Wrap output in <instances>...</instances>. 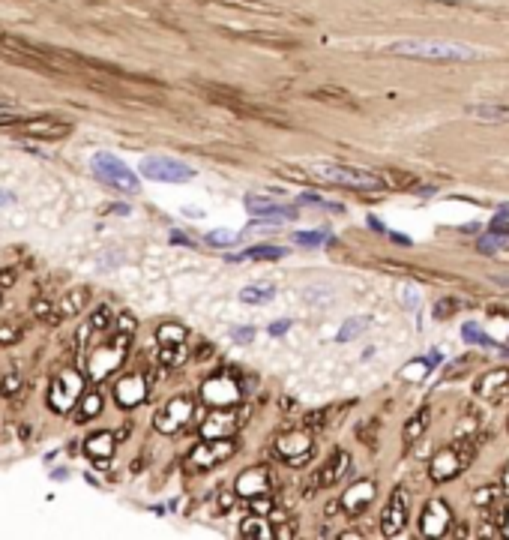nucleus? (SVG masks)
I'll return each mask as SVG.
<instances>
[{
	"label": "nucleus",
	"instance_id": "nucleus-13",
	"mask_svg": "<svg viewBox=\"0 0 509 540\" xmlns=\"http://www.w3.org/2000/svg\"><path fill=\"white\" fill-rule=\"evenodd\" d=\"M449 528H452V510H449V504L447 501H428L425 504V510L420 516V534L423 537H444L449 534Z\"/></svg>",
	"mask_w": 509,
	"mask_h": 540
},
{
	"label": "nucleus",
	"instance_id": "nucleus-38",
	"mask_svg": "<svg viewBox=\"0 0 509 540\" xmlns=\"http://www.w3.org/2000/svg\"><path fill=\"white\" fill-rule=\"evenodd\" d=\"M293 240L300 246H321V243H326V231H297Z\"/></svg>",
	"mask_w": 509,
	"mask_h": 540
},
{
	"label": "nucleus",
	"instance_id": "nucleus-49",
	"mask_svg": "<svg viewBox=\"0 0 509 540\" xmlns=\"http://www.w3.org/2000/svg\"><path fill=\"white\" fill-rule=\"evenodd\" d=\"M288 328H291V321H276L273 328H270V333H273V336H282V333H285Z\"/></svg>",
	"mask_w": 509,
	"mask_h": 540
},
{
	"label": "nucleus",
	"instance_id": "nucleus-19",
	"mask_svg": "<svg viewBox=\"0 0 509 540\" xmlns=\"http://www.w3.org/2000/svg\"><path fill=\"white\" fill-rule=\"evenodd\" d=\"M234 489H237V495H240V499H246V501L258 499V495H270V471H267L264 465H255V468L243 471V475L237 477Z\"/></svg>",
	"mask_w": 509,
	"mask_h": 540
},
{
	"label": "nucleus",
	"instance_id": "nucleus-42",
	"mask_svg": "<svg viewBox=\"0 0 509 540\" xmlns=\"http://www.w3.org/2000/svg\"><path fill=\"white\" fill-rule=\"evenodd\" d=\"M452 312H456V300L447 297V300H440L437 307H435V319H449Z\"/></svg>",
	"mask_w": 509,
	"mask_h": 540
},
{
	"label": "nucleus",
	"instance_id": "nucleus-3",
	"mask_svg": "<svg viewBox=\"0 0 509 540\" xmlns=\"http://www.w3.org/2000/svg\"><path fill=\"white\" fill-rule=\"evenodd\" d=\"M312 174L324 180L330 186H345V189H383L387 180L375 172H366V168H354V165H338V162H318L312 168Z\"/></svg>",
	"mask_w": 509,
	"mask_h": 540
},
{
	"label": "nucleus",
	"instance_id": "nucleus-41",
	"mask_svg": "<svg viewBox=\"0 0 509 540\" xmlns=\"http://www.w3.org/2000/svg\"><path fill=\"white\" fill-rule=\"evenodd\" d=\"M249 504H252L255 513H273V499H270V495H258V499H252Z\"/></svg>",
	"mask_w": 509,
	"mask_h": 540
},
{
	"label": "nucleus",
	"instance_id": "nucleus-7",
	"mask_svg": "<svg viewBox=\"0 0 509 540\" xmlns=\"http://www.w3.org/2000/svg\"><path fill=\"white\" fill-rule=\"evenodd\" d=\"M90 168H93V174L99 180H105L108 186H114V189H123V193H138V177H135L132 168L117 160L114 153H108V150H99L93 156V162H90Z\"/></svg>",
	"mask_w": 509,
	"mask_h": 540
},
{
	"label": "nucleus",
	"instance_id": "nucleus-8",
	"mask_svg": "<svg viewBox=\"0 0 509 540\" xmlns=\"http://www.w3.org/2000/svg\"><path fill=\"white\" fill-rule=\"evenodd\" d=\"M234 450H237L234 438H204L201 444H195L189 450L186 468L189 471H210V468L222 465L225 459H231Z\"/></svg>",
	"mask_w": 509,
	"mask_h": 540
},
{
	"label": "nucleus",
	"instance_id": "nucleus-18",
	"mask_svg": "<svg viewBox=\"0 0 509 540\" xmlns=\"http://www.w3.org/2000/svg\"><path fill=\"white\" fill-rule=\"evenodd\" d=\"M375 495H378V483L366 477V480H357L354 487H350L345 495H342V510L348 516H359L371 501H375Z\"/></svg>",
	"mask_w": 509,
	"mask_h": 540
},
{
	"label": "nucleus",
	"instance_id": "nucleus-30",
	"mask_svg": "<svg viewBox=\"0 0 509 540\" xmlns=\"http://www.w3.org/2000/svg\"><path fill=\"white\" fill-rule=\"evenodd\" d=\"M162 366L168 369H177V366H183L186 360H189V352H186V342H180V345H162Z\"/></svg>",
	"mask_w": 509,
	"mask_h": 540
},
{
	"label": "nucleus",
	"instance_id": "nucleus-37",
	"mask_svg": "<svg viewBox=\"0 0 509 540\" xmlns=\"http://www.w3.org/2000/svg\"><path fill=\"white\" fill-rule=\"evenodd\" d=\"M90 328L93 330H111V307H99L90 315Z\"/></svg>",
	"mask_w": 509,
	"mask_h": 540
},
{
	"label": "nucleus",
	"instance_id": "nucleus-1",
	"mask_svg": "<svg viewBox=\"0 0 509 540\" xmlns=\"http://www.w3.org/2000/svg\"><path fill=\"white\" fill-rule=\"evenodd\" d=\"M387 54H399V58H414V60H477L480 51L468 49L461 42H447V39H399L383 49Z\"/></svg>",
	"mask_w": 509,
	"mask_h": 540
},
{
	"label": "nucleus",
	"instance_id": "nucleus-20",
	"mask_svg": "<svg viewBox=\"0 0 509 540\" xmlns=\"http://www.w3.org/2000/svg\"><path fill=\"white\" fill-rule=\"evenodd\" d=\"M350 465V456L345 454L342 447H336L333 450V456L326 459V463L321 465V471L315 475V483H312V489H326V487H333V483H338L345 477V471Z\"/></svg>",
	"mask_w": 509,
	"mask_h": 540
},
{
	"label": "nucleus",
	"instance_id": "nucleus-33",
	"mask_svg": "<svg viewBox=\"0 0 509 540\" xmlns=\"http://www.w3.org/2000/svg\"><path fill=\"white\" fill-rule=\"evenodd\" d=\"M378 432H381L378 418H371V420H366V423H359L357 438H359V442H363L369 450H375V447H378Z\"/></svg>",
	"mask_w": 509,
	"mask_h": 540
},
{
	"label": "nucleus",
	"instance_id": "nucleus-10",
	"mask_svg": "<svg viewBox=\"0 0 509 540\" xmlns=\"http://www.w3.org/2000/svg\"><path fill=\"white\" fill-rule=\"evenodd\" d=\"M192 418H195V402H192L189 397H174L156 411L153 426L165 435H174V432L183 430V426H189Z\"/></svg>",
	"mask_w": 509,
	"mask_h": 540
},
{
	"label": "nucleus",
	"instance_id": "nucleus-12",
	"mask_svg": "<svg viewBox=\"0 0 509 540\" xmlns=\"http://www.w3.org/2000/svg\"><path fill=\"white\" fill-rule=\"evenodd\" d=\"M0 123H9V127H15L18 132L30 135V139H45V141H58L63 135H70V123L63 120H54V117H33V120H6L0 117Z\"/></svg>",
	"mask_w": 509,
	"mask_h": 540
},
{
	"label": "nucleus",
	"instance_id": "nucleus-44",
	"mask_svg": "<svg viewBox=\"0 0 509 540\" xmlns=\"http://www.w3.org/2000/svg\"><path fill=\"white\" fill-rule=\"evenodd\" d=\"M117 330H120V333H129V336L135 333V319H132L129 312H123L120 319H117Z\"/></svg>",
	"mask_w": 509,
	"mask_h": 540
},
{
	"label": "nucleus",
	"instance_id": "nucleus-15",
	"mask_svg": "<svg viewBox=\"0 0 509 540\" xmlns=\"http://www.w3.org/2000/svg\"><path fill=\"white\" fill-rule=\"evenodd\" d=\"M404 522H407V495L399 487V489H392L387 508L381 513V532L387 537H395V534L404 532Z\"/></svg>",
	"mask_w": 509,
	"mask_h": 540
},
{
	"label": "nucleus",
	"instance_id": "nucleus-17",
	"mask_svg": "<svg viewBox=\"0 0 509 540\" xmlns=\"http://www.w3.org/2000/svg\"><path fill=\"white\" fill-rule=\"evenodd\" d=\"M147 393H150V381H147L144 375H123L117 378V385H114V399L120 409H135V405H141L147 399Z\"/></svg>",
	"mask_w": 509,
	"mask_h": 540
},
{
	"label": "nucleus",
	"instance_id": "nucleus-27",
	"mask_svg": "<svg viewBox=\"0 0 509 540\" xmlns=\"http://www.w3.org/2000/svg\"><path fill=\"white\" fill-rule=\"evenodd\" d=\"M437 364H440V352H428V357H423V360H411V364L402 369V378L420 381V378H425L428 373H432V366H437Z\"/></svg>",
	"mask_w": 509,
	"mask_h": 540
},
{
	"label": "nucleus",
	"instance_id": "nucleus-4",
	"mask_svg": "<svg viewBox=\"0 0 509 540\" xmlns=\"http://www.w3.org/2000/svg\"><path fill=\"white\" fill-rule=\"evenodd\" d=\"M129 340L132 336L129 333H114V340L105 342V345H99L93 354L87 357V378L90 381H99L102 378H108L114 369H120V364L126 360V348H129Z\"/></svg>",
	"mask_w": 509,
	"mask_h": 540
},
{
	"label": "nucleus",
	"instance_id": "nucleus-23",
	"mask_svg": "<svg viewBox=\"0 0 509 540\" xmlns=\"http://www.w3.org/2000/svg\"><path fill=\"white\" fill-rule=\"evenodd\" d=\"M468 117L470 120H482V123H509V105L501 103H480V105H468Z\"/></svg>",
	"mask_w": 509,
	"mask_h": 540
},
{
	"label": "nucleus",
	"instance_id": "nucleus-35",
	"mask_svg": "<svg viewBox=\"0 0 509 540\" xmlns=\"http://www.w3.org/2000/svg\"><path fill=\"white\" fill-rule=\"evenodd\" d=\"M366 330V319H348L345 321V328L342 333H338V342H350V340H357L359 333Z\"/></svg>",
	"mask_w": 509,
	"mask_h": 540
},
{
	"label": "nucleus",
	"instance_id": "nucleus-31",
	"mask_svg": "<svg viewBox=\"0 0 509 540\" xmlns=\"http://www.w3.org/2000/svg\"><path fill=\"white\" fill-rule=\"evenodd\" d=\"M186 328L183 324H162L159 330H156V342L159 345H180V342H186Z\"/></svg>",
	"mask_w": 509,
	"mask_h": 540
},
{
	"label": "nucleus",
	"instance_id": "nucleus-43",
	"mask_svg": "<svg viewBox=\"0 0 509 540\" xmlns=\"http://www.w3.org/2000/svg\"><path fill=\"white\" fill-rule=\"evenodd\" d=\"M21 387V378L18 375H6L4 378V385H0V390H4V397H13V393Z\"/></svg>",
	"mask_w": 509,
	"mask_h": 540
},
{
	"label": "nucleus",
	"instance_id": "nucleus-6",
	"mask_svg": "<svg viewBox=\"0 0 509 540\" xmlns=\"http://www.w3.org/2000/svg\"><path fill=\"white\" fill-rule=\"evenodd\" d=\"M273 454L282 459V463H288L293 468L305 465L315 454V438H312V430H285L276 435L273 442Z\"/></svg>",
	"mask_w": 509,
	"mask_h": 540
},
{
	"label": "nucleus",
	"instance_id": "nucleus-24",
	"mask_svg": "<svg viewBox=\"0 0 509 540\" xmlns=\"http://www.w3.org/2000/svg\"><path fill=\"white\" fill-rule=\"evenodd\" d=\"M87 300H90V288L78 285V288L66 291V295L60 297V303H58V312L63 315V319H75V315H78V312H81V309L87 307Z\"/></svg>",
	"mask_w": 509,
	"mask_h": 540
},
{
	"label": "nucleus",
	"instance_id": "nucleus-26",
	"mask_svg": "<svg viewBox=\"0 0 509 540\" xmlns=\"http://www.w3.org/2000/svg\"><path fill=\"white\" fill-rule=\"evenodd\" d=\"M282 255H285L282 246L261 243V246H249V250L237 252V255H228V262H246V258H255V262H276V258H282Z\"/></svg>",
	"mask_w": 509,
	"mask_h": 540
},
{
	"label": "nucleus",
	"instance_id": "nucleus-39",
	"mask_svg": "<svg viewBox=\"0 0 509 540\" xmlns=\"http://www.w3.org/2000/svg\"><path fill=\"white\" fill-rule=\"evenodd\" d=\"M237 240V234H231V231H210L207 234V243L210 246H228V243H234Z\"/></svg>",
	"mask_w": 509,
	"mask_h": 540
},
{
	"label": "nucleus",
	"instance_id": "nucleus-21",
	"mask_svg": "<svg viewBox=\"0 0 509 540\" xmlns=\"http://www.w3.org/2000/svg\"><path fill=\"white\" fill-rule=\"evenodd\" d=\"M477 393L482 399H491V402L509 397V369H494V373L482 375L477 381Z\"/></svg>",
	"mask_w": 509,
	"mask_h": 540
},
{
	"label": "nucleus",
	"instance_id": "nucleus-16",
	"mask_svg": "<svg viewBox=\"0 0 509 540\" xmlns=\"http://www.w3.org/2000/svg\"><path fill=\"white\" fill-rule=\"evenodd\" d=\"M246 207H249V213H255V217H267L270 222H288V219L300 217V210L293 205H279L276 198H264V195H255V193L246 195Z\"/></svg>",
	"mask_w": 509,
	"mask_h": 540
},
{
	"label": "nucleus",
	"instance_id": "nucleus-51",
	"mask_svg": "<svg viewBox=\"0 0 509 540\" xmlns=\"http://www.w3.org/2000/svg\"><path fill=\"white\" fill-rule=\"evenodd\" d=\"M6 201H13V195H0V205H6Z\"/></svg>",
	"mask_w": 509,
	"mask_h": 540
},
{
	"label": "nucleus",
	"instance_id": "nucleus-32",
	"mask_svg": "<svg viewBox=\"0 0 509 540\" xmlns=\"http://www.w3.org/2000/svg\"><path fill=\"white\" fill-rule=\"evenodd\" d=\"M273 295H276L273 285H249V288L240 291V300H243V303H264V300H270Z\"/></svg>",
	"mask_w": 509,
	"mask_h": 540
},
{
	"label": "nucleus",
	"instance_id": "nucleus-50",
	"mask_svg": "<svg viewBox=\"0 0 509 540\" xmlns=\"http://www.w3.org/2000/svg\"><path fill=\"white\" fill-rule=\"evenodd\" d=\"M111 210H114V213H123V217H126V213H129V207H126V205H114Z\"/></svg>",
	"mask_w": 509,
	"mask_h": 540
},
{
	"label": "nucleus",
	"instance_id": "nucleus-28",
	"mask_svg": "<svg viewBox=\"0 0 509 540\" xmlns=\"http://www.w3.org/2000/svg\"><path fill=\"white\" fill-rule=\"evenodd\" d=\"M99 411H102V393H96V390H84V397L78 399V405H75V420H78V423L93 420Z\"/></svg>",
	"mask_w": 509,
	"mask_h": 540
},
{
	"label": "nucleus",
	"instance_id": "nucleus-11",
	"mask_svg": "<svg viewBox=\"0 0 509 540\" xmlns=\"http://www.w3.org/2000/svg\"><path fill=\"white\" fill-rule=\"evenodd\" d=\"M141 174L147 180H159V184H186V180L195 177V168L177 162L171 156H147L141 162Z\"/></svg>",
	"mask_w": 509,
	"mask_h": 540
},
{
	"label": "nucleus",
	"instance_id": "nucleus-52",
	"mask_svg": "<svg viewBox=\"0 0 509 540\" xmlns=\"http://www.w3.org/2000/svg\"><path fill=\"white\" fill-rule=\"evenodd\" d=\"M440 4H458V0H440Z\"/></svg>",
	"mask_w": 509,
	"mask_h": 540
},
{
	"label": "nucleus",
	"instance_id": "nucleus-14",
	"mask_svg": "<svg viewBox=\"0 0 509 540\" xmlns=\"http://www.w3.org/2000/svg\"><path fill=\"white\" fill-rule=\"evenodd\" d=\"M237 426H240V411L234 409H213L201 423L204 438H234Z\"/></svg>",
	"mask_w": 509,
	"mask_h": 540
},
{
	"label": "nucleus",
	"instance_id": "nucleus-34",
	"mask_svg": "<svg viewBox=\"0 0 509 540\" xmlns=\"http://www.w3.org/2000/svg\"><path fill=\"white\" fill-rule=\"evenodd\" d=\"M333 414H336V409H318V411H309V414H305V420H303V426H305V430H324V426L326 423H330V418H333Z\"/></svg>",
	"mask_w": 509,
	"mask_h": 540
},
{
	"label": "nucleus",
	"instance_id": "nucleus-5",
	"mask_svg": "<svg viewBox=\"0 0 509 540\" xmlns=\"http://www.w3.org/2000/svg\"><path fill=\"white\" fill-rule=\"evenodd\" d=\"M198 393H201V402L210 405V409H234V405L243 402V385L231 373H216L204 378Z\"/></svg>",
	"mask_w": 509,
	"mask_h": 540
},
{
	"label": "nucleus",
	"instance_id": "nucleus-48",
	"mask_svg": "<svg viewBox=\"0 0 509 540\" xmlns=\"http://www.w3.org/2000/svg\"><path fill=\"white\" fill-rule=\"evenodd\" d=\"M480 250H482V252H494V250H497V240L491 238V234H485V238L480 240Z\"/></svg>",
	"mask_w": 509,
	"mask_h": 540
},
{
	"label": "nucleus",
	"instance_id": "nucleus-36",
	"mask_svg": "<svg viewBox=\"0 0 509 540\" xmlns=\"http://www.w3.org/2000/svg\"><path fill=\"white\" fill-rule=\"evenodd\" d=\"M503 489L501 487H485V489H477V495H473V504L477 508H491L494 499H501Z\"/></svg>",
	"mask_w": 509,
	"mask_h": 540
},
{
	"label": "nucleus",
	"instance_id": "nucleus-40",
	"mask_svg": "<svg viewBox=\"0 0 509 540\" xmlns=\"http://www.w3.org/2000/svg\"><path fill=\"white\" fill-rule=\"evenodd\" d=\"M465 340H468V342H480V345H494L489 336L477 330V324H465Z\"/></svg>",
	"mask_w": 509,
	"mask_h": 540
},
{
	"label": "nucleus",
	"instance_id": "nucleus-22",
	"mask_svg": "<svg viewBox=\"0 0 509 540\" xmlns=\"http://www.w3.org/2000/svg\"><path fill=\"white\" fill-rule=\"evenodd\" d=\"M114 444H117V435H114V432L99 430V432H93V435H87L84 450H87V456H90V459H96L99 465H105L108 459L114 456Z\"/></svg>",
	"mask_w": 509,
	"mask_h": 540
},
{
	"label": "nucleus",
	"instance_id": "nucleus-2",
	"mask_svg": "<svg viewBox=\"0 0 509 540\" xmlns=\"http://www.w3.org/2000/svg\"><path fill=\"white\" fill-rule=\"evenodd\" d=\"M477 456V438H458V444H449L444 450H437L432 465H428V475L435 483H447L452 477L465 475L468 465Z\"/></svg>",
	"mask_w": 509,
	"mask_h": 540
},
{
	"label": "nucleus",
	"instance_id": "nucleus-25",
	"mask_svg": "<svg viewBox=\"0 0 509 540\" xmlns=\"http://www.w3.org/2000/svg\"><path fill=\"white\" fill-rule=\"evenodd\" d=\"M428 420H432V409H428V405H423L420 411L414 414V418H407V423H404V442L407 444H416L420 442V438L425 435V430H428Z\"/></svg>",
	"mask_w": 509,
	"mask_h": 540
},
{
	"label": "nucleus",
	"instance_id": "nucleus-46",
	"mask_svg": "<svg viewBox=\"0 0 509 540\" xmlns=\"http://www.w3.org/2000/svg\"><path fill=\"white\" fill-rule=\"evenodd\" d=\"M231 336H234L237 342H252V336H255V333H252V328H234Z\"/></svg>",
	"mask_w": 509,
	"mask_h": 540
},
{
	"label": "nucleus",
	"instance_id": "nucleus-45",
	"mask_svg": "<svg viewBox=\"0 0 509 540\" xmlns=\"http://www.w3.org/2000/svg\"><path fill=\"white\" fill-rule=\"evenodd\" d=\"M18 340V333L9 328V324H4V328H0V345H9V342H15Z\"/></svg>",
	"mask_w": 509,
	"mask_h": 540
},
{
	"label": "nucleus",
	"instance_id": "nucleus-9",
	"mask_svg": "<svg viewBox=\"0 0 509 540\" xmlns=\"http://www.w3.org/2000/svg\"><path fill=\"white\" fill-rule=\"evenodd\" d=\"M84 390H87L84 378L78 375L75 369H63L60 375H54L51 387H48V405L58 414H66V411H72L78 405V399L84 397Z\"/></svg>",
	"mask_w": 509,
	"mask_h": 540
},
{
	"label": "nucleus",
	"instance_id": "nucleus-29",
	"mask_svg": "<svg viewBox=\"0 0 509 540\" xmlns=\"http://www.w3.org/2000/svg\"><path fill=\"white\" fill-rule=\"evenodd\" d=\"M240 534L252 537V540H273L276 537L273 525H270L267 520H261V516H249V520L240 525Z\"/></svg>",
	"mask_w": 509,
	"mask_h": 540
},
{
	"label": "nucleus",
	"instance_id": "nucleus-47",
	"mask_svg": "<svg viewBox=\"0 0 509 540\" xmlns=\"http://www.w3.org/2000/svg\"><path fill=\"white\" fill-rule=\"evenodd\" d=\"M13 283H15V270H13V267L0 270V288H9Z\"/></svg>",
	"mask_w": 509,
	"mask_h": 540
}]
</instances>
